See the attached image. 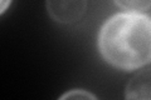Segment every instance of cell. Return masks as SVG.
I'll use <instances>...</instances> for the list:
<instances>
[{"mask_svg":"<svg viewBox=\"0 0 151 100\" xmlns=\"http://www.w3.org/2000/svg\"><path fill=\"white\" fill-rule=\"evenodd\" d=\"M98 50L111 66L131 71L151 63V18L141 13H120L103 24Z\"/></svg>","mask_w":151,"mask_h":100,"instance_id":"obj_1","label":"cell"},{"mask_svg":"<svg viewBox=\"0 0 151 100\" xmlns=\"http://www.w3.org/2000/svg\"><path fill=\"white\" fill-rule=\"evenodd\" d=\"M47 11L54 21L73 24L86 13L87 0H47Z\"/></svg>","mask_w":151,"mask_h":100,"instance_id":"obj_2","label":"cell"},{"mask_svg":"<svg viewBox=\"0 0 151 100\" xmlns=\"http://www.w3.org/2000/svg\"><path fill=\"white\" fill-rule=\"evenodd\" d=\"M125 98L151 100V69L141 70L132 77L126 87Z\"/></svg>","mask_w":151,"mask_h":100,"instance_id":"obj_3","label":"cell"},{"mask_svg":"<svg viewBox=\"0 0 151 100\" xmlns=\"http://www.w3.org/2000/svg\"><path fill=\"white\" fill-rule=\"evenodd\" d=\"M115 3L129 13H141L151 8V0H115Z\"/></svg>","mask_w":151,"mask_h":100,"instance_id":"obj_4","label":"cell"},{"mask_svg":"<svg viewBox=\"0 0 151 100\" xmlns=\"http://www.w3.org/2000/svg\"><path fill=\"white\" fill-rule=\"evenodd\" d=\"M59 99H96L93 94L88 93L87 90L83 89H73L69 90L65 94H63Z\"/></svg>","mask_w":151,"mask_h":100,"instance_id":"obj_5","label":"cell"},{"mask_svg":"<svg viewBox=\"0 0 151 100\" xmlns=\"http://www.w3.org/2000/svg\"><path fill=\"white\" fill-rule=\"evenodd\" d=\"M10 3H12V0H1V9H0V13L1 14L5 13L8 6L10 5Z\"/></svg>","mask_w":151,"mask_h":100,"instance_id":"obj_6","label":"cell"}]
</instances>
